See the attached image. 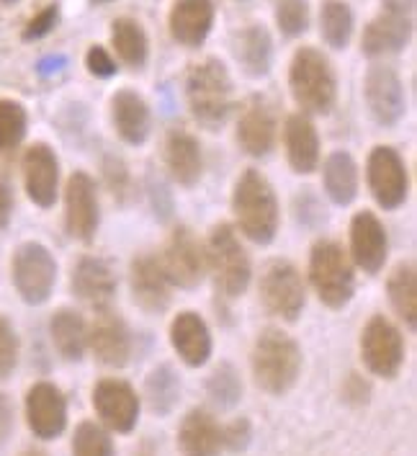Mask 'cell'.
Segmentation results:
<instances>
[{
    "instance_id": "74e56055",
    "label": "cell",
    "mask_w": 417,
    "mask_h": 456,
    "mask_svg": "<svg viewBox=\"0 0 417 456\" xmlns=\"http://www.w3.org/2000/svg\"><path fill=\"white\" fill-rule=\"evenodd\" d=\"M26 109L19 101H0V150L19 147L26 134Z\"/></svg>"
},
{
    "instance_id": "52a82bcc",
    "label": "cell",
    "mask_w": 417,
    "mask_h": 456,
    "mask_svg": "<svg viewBox=\"0 0 417 456\" xmlns=\"http://www.w3.org/2000/svg\"><path fill=\"white\" fill-rule=\"evenodd\" d=\"M361 356L371 374L394 379L405 363V340L399 328L384 314H373L361 333Z\"/></svg>"
},
{
    "instance_id": "d6986e66",
    "label": "cell",
    "mask_w": 417,
    "mask_h": 456,
    "mask_svg": "<svg viewBox=\"0 0 417 456\" xmlns=\"http://www.w3.org/2000/svg\"><path fill=\"white\" fill-rule=\"evenodd\" d=\"M24 183L26 193L34 204L52 207L57 199V183H60V163L57 155L47 144H31L24 155Z\"/></svg>"
},
{
    "instance_id": "8fae6325",
    "label": "cell",
    "mask_w": 417,
    "mask_h": 456,
    "mask_svg": "<svg viewBox=\"0 0 417 456\" xmlns=\"http://www.w3.org/2000/svg\"><path fill=\"white\" fill-rule=\"evenodd\" d=\"M368 189L373 193V199L379 201V207L384 209H397L407 201L410 191V178L405 160L399 158V152L392 147H373L368 155Z\"/></svg>"
},
{
    "instance_id": "9c48e42d",
    "label": "cell",
    "mask_w": 417,
    "mask_h": 456,
    "mask_svg": "<svg viewBox=\"0 0 417 456\" xmlns=\"http://www.w3.org/2000/svg\"><path fill=\"white\" fill-rule=\"evenodd\" d=\"M413 37V3L410 0H384L381 13L364 31V52L368 57L392 54L407 47Z\"/></svg>"
},
{
    "instance_id": "836d02e7",
    "label": "cell",
    "mask_w": 417,
    "mask_h": 456,
    "mask_svg": "<svg viewBox=\"0 0 417 456\" xmlns=\"http://www.w3.org/2000/svg\"><path fill=\"white\" fill-rule=\"evenodd\" d=\"M145 395H148L149 410L155 415H160V418L171 415L172 408L180 400V379L172 371V366L163 363V366H155L149 371L148 382H145Z\"/></svg>"
},
{
    "instance_id": "ba28073f",
    "label": "cell",
    "mask_w": 417,
    "mask_h": 456,
    "mask_svg": "<svg viewBox=\"0 0 417 456\" xmlns=\"http://www.w3.org/2000/svg\"><path fill=\"white\" fill-rule=\"evenodd\" d=\"M57 281V264L39 242H26L13 256V284L28 305L47 302Z\"/></svg>"
},
{
    "instance_id": "2e32d148",
    "label": "cell",
    "mask_w": 417,
    "mask_h": 456,
    "mask_svg": "<svg viewBox=\"0 0 417 456\" xmlns=\"http://www.w3.org/2000/svg\"><path fill=\"white\" fill-rule=\"evenodd\" d=\"M65 224L77 240H91L99 230V196L85 173H75L65 189Z\"/></svg>"
},
{
    "instance_id": "ac0fdd59",
    "label": "cell",
    "mask_w": 417,
    "mask_h": 456,
    "mask_svg": "<svg viewBox=\"0 0 417 456\" xmlns=\"http://www.w3.org/2000/svg\"><path fill=\"white\" fill-rule=\"evenodd\" d=\"M389 240L381 222L371 212H358L350 222V253L358 268L366 273H379L387 261Z\"/></svg>"
},
{
    "instance_id": "1f68e13d",
    "label": "cell",
    "mask_w": 417,
    "mask_h": 456,
    "mask_svg": "<svg viewBox=\"0 0 417 456\" xmlns=\"http://www.w3.org/2000/svg\"><path fill=\"white\" fill-rule=\"evenodd\" d=\"M389 302L399 320L415 330L417 328V273L413 264H399L389 276Z\"/></svg>"
},
{
    "instance_id": "6da1fadb",
    "label": "cell",
    "mask_w": 417,
    "mask_h": 456,
    "mask_svg": "<svg viewBox=\"0 0 417 456\" xmlns=\"http://www.w3.org/2000/svg\"><path fill=\"white\" fill-rule=\"evenodd\" d=\"M250 366H253L255 385L273 397H281L289 389H294L301 374V348L284 330L269 328L258 336L253 346Z\"/></svg>"
},
{
    "instance_id": "83f0119b",
    "label": "cell",
    "mask_w": 417,
    "mask_h": 456,
    "mask_svg": "<svg viewBox=\"0 0 417 456\" xmlns=\"http://www.w3.org/2000/svg\"><path fill=\"white\" fill-rule=\"evenodd\" d=\"M237 142L247 155L263 158L269 155L270 147L276 142V121L270 111L261 103H253L237 124Z\"/></svg>"
},
{
    "instance_id": "5bb4252c",
    "label": "cell",
    "mask_w": 417,
    "mask_h": 456,
    "mask_svg": "<svg viewBox=\"0 0 417 456\" xmlns=\"http://www.w3.org/2000/svg\"><path fill=\"white\" fill-rule=\"evenodd\" d=\"M160 264H163L165 276L171 279V284L194 289L204 279L206 253H204L201 242L196 240V235L188 227H178V230H172V235L168 238Z\"/></svg>"
},
{
    "instance_id": "f6af8a7d",
    "label": "cell",
    "mask_w": 417,
    "mask_h": 456,
    "mask_svg": "<svg viewBox=\"0 0 417 456\" xmlns=\"http://www.w3.org/2000/svg\"><path fill=\"white\" fill-rule=\"evenodd\" d=\"M345 392V400H356V403H366L368 400V392H371V387L358 377V374H350L348 377V382L343 387Z\"/></svg>"
},
{
    "instance_id": "603a6c76",
    "label": "cell",
    "mask_w": 417,
    "mask_h": 456,
    "mask_svg": "<svg viewBox=\"0 0 417 456\" xmlns=\"http://www.w3.org/2000/svg\"><path fill=\"white\" fill-rule=\"evenodd\" d=\"M73 291L75 297H80L83 302H88L99 310H106L116 294V276L106 261L85 256L73 268Z\"/></svg>"
},
{
    "instance_id": "e575fe53",
    "label": "cell",
    "mask_w": 417,
    "mask_h": 456,
    "mask_svg": "<svg viewBox=\"0 0 417 456\" xmlns=\"http://www.w3.org/2000/svg\"><path fill=\"white\" fill-rule=\"evenodd\" d=\"M322 39L333 49H345L353 37V11L345 0H325L319 11Z\"/></svg>"
},
{
    "instance_id": "f1b7e54d",
    "label": "cell",
    "mask_w": 417,
    "mask_h": 456,
    "mask_svg": "<svg viewBox=\"0 0 417 456\" xmlns=\"http://www.w3.org/2000/svg\"><path fill=\"white\" fill-rule=\"evenodd\" d=\"M52 343L65 361H80L88 351V325L75 310L54 313L50 322Z\"/></svg>"
},
{
    "instance_id": "7bdbcfd3",
    "label": "cell",
    "mask_w": 417,
    "mask_h": 456,
    "mask_svg": "<svg viewBox=\"0 0 417 456\" xmlns=\"http://www.w3.org/2000/svg\"><path fill=\"white\" fill-rule=\"evenodd\" d=\"M85 65H88V72L96 75V77H111L116 72V62L114 57L106 52L103 47H91L88 54H85Z\"/></svg>"
},
{
    "instance_id": "60d3db41",
    "label": "cell",
    "mask_w": 417,
    "mask_h": 456,
    "mask_svg": "<svg viewBox=\"0 0 417 456\" xmlns=\"http://www.w3.org/2000/svg\"><path fill=\"white\" fill-rule=\"evenodd\" d=\"M250 436L253 431H250V423L245 418H235L232 423L221 426V446L227 452H243L250 444Z\"/></svg>"
},
{
    "instance_id": "d4e9b609",
    "label": "cell",
    "mask_w": 417,
    "mask_h": 456,
    "mask_svg": "<svg viewBox=\"0 0 417 456\" xmlns=\"http://www.w3.org/2000/svg\"><path fill=\"white\" fill-rule=\"evenodd\" d=\"M286 155L296 173H312L319 166V137L315 124L304 114H294L284 126Z\"/></svg>"
},
{
    "instance_id": "f546056e",
    "label": "cell",
    "mask_w": 417,
    "mask_h": 456,
    "mask_svg": "<svg viewBox=\"0 0 417 456\" xmlns=\"http://www.w3.org/2000/svg\"><path fill=\"white\" fill-rule=\"evenodd\" d=\"M325 191L335 201V204H350L358 193V166L348 152H333L325 160Z\"/></svg>"
},
{
    "instance_id": "f35d334b",
    "label": "cell",
    "mask_w": 417,
    "mask_h": 456,
    "mask_svg": "<svg viewBox=\"0 0 417 456\" xmlns=\"http://www.w3.org/2000/svg\"><path fill=\"white\" fill-rule=\"evenodd\" d=\"M276 24L286 37H299L309 26L307 0H276Z\"/></svg>"
},
{
    "instance_id": "44dd1931",
    "label": "cell",
    "mask_w": 417,
    "mask_h": 456,
    "mask_svg": "<svg viewBox=\"0 0 417 456\" xmlns=\"http://www.w3.org/2000/svg\"><path fill=\"white\" fill-rule=\"evenodd\" d=\"M214 24L212 0H175L168 16L171 37L183 47H198L209 37Z\"/></svg>"
},
{
    "instance_id": "3957f363",
    "label": "cell",
    "mask_w": 417,
    "mask_h": 456,
    "mask_svg": "<svg viewBox=\"0 0 417 456\" xmlns=\"http://www.w3.org/2000/svg\"><path fill=\"white\" fill-rule=\"evenodd\" d=\"M186 98L191 106L194 119L206 129H220L232 98V80L224 62L209 57L204 62L194 65L186 77Z\"/></svg>"
},
{
    "instance_id": "277c9868",
    "label": "cell",
    "mask_w": 417,
    "mask_h": 456,
    "mask_svg": "<svg viewBox=\"0 0 417 456\" xmlns=\"http://www.w3.org/2000/svg\"><path fill=\"white\" fill-rule=\"evenodd\" d=\"M289 86L294 101L309 114H327L335 106L338 80L330 60L312 47H301L292 60Z\"/></svg>"
},
{
    "instance_id": "cb8c5ba5",
    "label": "cell",
    "mask_w": 417,
    "mask_h": 456,
    "mask_svg": "<svg viewBox=\"0 0 417 456\" xmlns=\"http://www.w3.org/2000/svg\"><path fill=\"white\" fill-rule=\"evenodd\" d=\"M171 343L180 361L191 369L212 359V333L196 313H180L172 320Z\"/></svg>"
},
{
    "instance_id": "484cf974",
    "label": "cell",
    "mask_w": 417,
    "mask_h": 456,
    "mask_svg": "<svg viewBox=\"0 0 417 456\" xmlns=\"http://www.w3.org/2000/svg\"><path fill=\"white\" fill-rule=\"evenodd\" d=\"M114 126L124 142L142 144L149 134V109L145 98L134 91H119L111 101Z\"/></svg>"
},
{
    "instance_id": "4dcf8cb0",
    "label": "cell",
    "mask_w": 417,
    "mask_h": 456,
    "mask_svg": "<svg viewBox=\"0 0 417 456\" xmlns=\"http://www.w3.org/2000/svg\"><path fill=\"white\" fill-rule=\"evenodd\" d=\"M237 60L243 70L253 77H261L270 70L273 62V42L263 26H247L237 39Z\"/></svg>"
},
{
    "instance_id": "d6a6232c",
    "label": "cell",
    "mask_w": 417,
    "mask_h": 456,
    "mask_svg": "<svg viewBox=\"0 0 417 456\" xmlns=\"http://www.w3.org/2000/svg\"><path fill=\"white\" fill-rule=\"evenodd\" d=\"M111 45L119 60L129 68H142L148 62V34L134 19H116L111 26Z\"/></svg>"
},
{
    "instance_id": "7402d4cb",
    "label": "cell",
    "mask_w": 417,
    "mask_h": 456,
    "mask_svg": "<svg viewBox=\"0 0 417 456\" xmlns=\"http://www.w3.org/2000/svg\"><path fill=\"white\" fill-rule=\"evenodd\" d=\"M178 449L183 456H220L221 426L206 410H188L178 428Z\"/></svg>"
},
{
    "instance_id": "bcb514c9",
    "label": "cell",
    "mask_w": 417,
    "mask_h": 456,
    "mask_svg": "<svg viewBox=\"0 0 417 456\" xmlns=\"http://www.w3.org/2000/svg\"><path fill=\"white\" fill-rule=\"evenodd\" d=\"M11 215H13V193L11 186L0 178V230L11 222Z\"/></svg>"
},
{
    "instance_id": "5b68a950",
    "label": "cell",
    "mask_w": 417,
    "mask_h": 456,
    "mask_svg": "<svg viewBox=\"0 0 417 456\" xmlns=\"http://www.w3.org/2000/svg\"><path fill=\"white\" fill-rule=\"evenodd\" d=\"M309 279L317 297L333 310H341L353 297V265L345 250L333 240H322L312 248L309 256Z\"/></svg>"
},
{
    "instance_id": "7a4b0ae2",
    "label": "cell",
    "mask_w": 417,
    "mask_h": 456,
    "mask_svg": "<svg viewBox=\"0 0 417 456\" xmlns=\"http://www.w3.org/2000/svg\"><path fill=\"white\" fill-rule=\"evenodd\" d=\"M232 207L240 230L258 245H266L278 232V201L269 178L258 170H245L232 193Z\"/></svg>"
},
{
    "instance_id": "ee69618b",
    "label": "cell",
    "mask_w": 417,
    "mask_h": 456,
    "mask_svg": "<svg viewBox=\"0 0 417 456\" xmlns=\"http://www.w3.org/2000/svg\"><path fill=\"white\" fill-rule=\"evenodd\" d=\"M13 426H16L13 403H11V397H8V395H3V392H0V446L11 438Z\"/></svg>"
},
{
    "instance_id": "30bf717a",
    "label": "cell",
    "mask_w": 417,
    "mask_h": 456,
    "mask_svg": "<svg viewBox=\"0 0 417 456\" xmlns=\"http://www.w3.org/2000/svg\"><path fill=\"white\" fill-rule=\"evenodd\" d=\"M261 299L270 314L289 320V322L296 320L304 310L307 289L294 265L289 261H273L266 265L263 279H261Z\"/></svg>"
},
{
    "instance_id": "d590c367",
    "label": "cell",
    "mask_w": 417,
    "mask_h": 456,
    "mask_svg": "<svg viewBox=\"0 0 417 456\" xmlns=\"http://www.w3.org/2000/svg\"><path fill=\"white\" fill-rule=\"evenodd\" d=\"M206 395H209L214 408H235L243 397V382H240L237 369L232 363H220L206 379Z\"/></svg>"
},
{
    "instance_id": "7c38bea8",
    "label": "cell",
    "mask_w": 417,
    "mask_h": 456,
    "mask_svg": "<svg viewBox=\"0 0 417 456\" xmlns=\"http://www.w3.org/2000/svg\"><path fill=\"white\" fill-rule=\"evenodd\" d=\"M93 408L100 423L114 433L134 431L140 423V395L124 379H100L93 387Z\"/></svg>"
},
{
    "instance_id": "b9f144b4",
    "label": "cell",
    "mask_w": 417,
    "mask_h": 456,
    "mask_svg": "<svg viewBox=\"0 0 417 456\" xmlns=\"http://www.w3.org/2000/svg\"><path fill=\"white\" fill-rule=\"evenodd\" d=\"M57 19H60V11H57V5H50V8H44V11H39L24 28V39H39V37H44V34H50L52 28L57 26Z\"/></svg>"
},
{
    "instance_id": "4316f807",
    "label": "cell",
    "mask_w": 417,
    "mask_h": 456,
    "mask_svg": "<svg viewBox=\"0 0 417 456\" xmlns=\"http://www.w3.org/2000/svg\"><path fill=\"white\" fill-rule=\"evenodd\" d=\"M165 166L171 170L175 183L194 186L201 175V147L196 137L183 129L171 132L165 142Z\"/></svg>"
},
{
    "instance_id": "7dc6e473",
    "label": "cell",
    "mask_w": 417,
    "mask_h": 456,
    "mask_svg": "<svg viewBox=\"0 0 417 456\" xmlns=\"http://www.w3.org/2000/svg\"><path fill=\"white\" fill-rule=\"evenodd\" d=\"M21 456H50L47 452H39V449H26Z\"/></svg>"
},
{
    "instance_id": "ab89813d",
    "label": "cell",
    "mask_w": 417,
    "mask_h": 456,
    "mask_svg": "<svg viewBox=\"0 0 417 456\" xmlns=\"http://www.w3.org/2000/svg\"><path fill=\"white\" fill-rule=\"evenodd\" d=\"M19 366V336L13 325L0 314V379H8Z\"/></svg>"
},
{
    "instance_id": "e0dca14e",
    "label": "cell",
    "mask_w": 417,
    "mask_h": 456,
    "mask_svg": "<svg viewBox=\"0 0 417 456\" xmlns=\"http://www.w3.org/2000/svg\"><path fill=\"white\" fill-rule=\"evenodd\" d=\"M88 346L93 356L111 369H122L132 359V333L122 317L111 310H100L93 330L88 333Z\"/></svg>"
},
{
    "instance_id": "8d00e7d4",
    "label": "cell",
    "mask_w": 417,
    "mask_h": 456,
    "mask_svg": "<svg viewBox=\"0 0 417 456\" xmlns=\"http://www.w3.org/2000/svg\"><path fill=\"white\" fill-rule=\"evenodd\" d=\"M73 456H116L114 438L99 423H80L73 433Z\"/></svg>"
},
{
    "instance_id": "4fadbf2b",
    "label": "cell",
    "mask_w": 417,
    "mask_h": 456,
    "mask_svg": "<svg viewBox=\"0 0 417 456\" xmlns=\"http://www.w3.org/2000/svg\"><path fill=\"white\" fill-rule=\"evenodd\" d=\"M26 423L42 441H54L68 428V400L60 387L36 382L26 392Z\"/></svg>"
},
{
    "instance_id": "9a60e30c",
    "label": "cell",
    "mask_w": 417,
    "mask_h": 456,
    "mask_svg": "<svg viewBox=\"0 0 417 456\" xmlns=\"http://www.w3.org/2000/svg\"><path fill=\"white\" fill-rule=\"evenodd\" d=\"M364 96H366L371 117L381 126H394L407 111V96L402 88L399 75L389 65H371L364 83Z\"/></svg>"
},
{
    "instance_id": "8992f818",
    "label": "cell",
    "mask_w": 417,
    "mask_h": 456,
    "mask_svg": "<svg viewBox=\"0 0 417 456\" xmlns=\"http://www.w3.org/2000/svg\"><path fill=\"white\" fill-rule=\"evenodd\" d=\"M206 265L227 297H240L250 284V258L229 224H217L206 245Z\"/></svg>"
},
{
    "instance_id": "c3c4849f",
    "label": "cell",
    "mask_w": 417,
    "mask_h": 456,
    "mask_svg": "<svg viewBox=\"0 0 417 456\" xmlns=\"http://www.w3.org/2000/svg\"><path fill=\"white\" fill-rule=\"evenodd\" d=\"M0 3H8V5H13V3H19V0H0Z\"/></svg>"
},
{
    "instance_id": "ffe728a7",
    "label": "cell",
    "mask_w": 417,
    "mask_h": 456,
    "mask_svg": "<svg viewBox=\"0 0 417 456\" xmlns=\"http://www.w3.org/2000/svg\"><path fill=\"white\" fill-rule=\"evenodd\" d=\"M132 291H134V302L145 313H163L171 305V279L165 276L160 258H155V256L134 258Z\"/></svg>"
}]
</instances>
